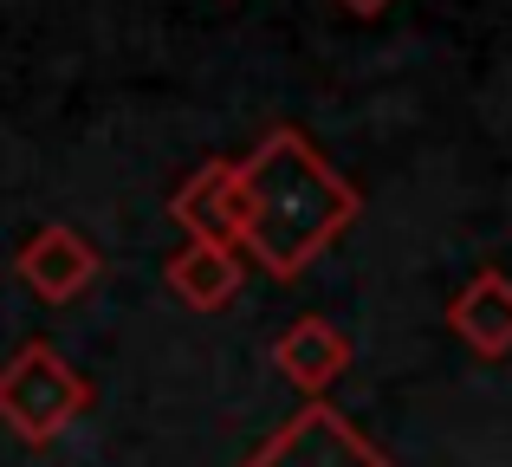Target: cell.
Masks as SVG:
<instances>
[{"instance_id":"6da1fadb","label":"cell","mask_w":512,"mask_h":467,"mask_svg":"<svg viewBox=\"0 0 512 467\" xmlns=\"http://www.w3.org/2000/svg\"><path fill=\"white\" fill-rule=\"evenodd\" d=\"M240 182V260L266 279H299L318 253L363 215V189L331 169V156L299 124H273L234 163Z\"/></svg>"},{"instance_id":"7a4b0ae2","label":"cell","mask_w":512,"mask_h":467,"mask_svg":"<svg viewBox=\"0 0 512 467\" xmlns=\"http://www.w3.org/2000/svg\"><path fill=\"white\" fill-rule=\"evenodd\" d=\"M78 416H91V383L52 344H20L0 364V422L26 448H52Z\"/></svg>"},{"instance_id":"3957f363","label":"cell","mask_w":512,"mask_h":467,"mask_svg":"<svg viewBox=\"0 0 512 467\" xmlns=\"http://www.w3.org/2000/svg\"><path fill=\"white\" fill-rule=\"evenodd\" d=\"M240 467H396L344 409L331 403H299V416H286Z\"/></svg>"},{"instance_id":"277c9868","label":"cell","mask_w":512,"mask_h":467,"mask_svg":"<svg viewBox=\"0 0 512 467\" xmlns=\"http://www.w3.org/2000/svg\"><path fill=\"white\" fill-rule=\"evenodd\" d=\"M98 266H104L98 247H91L78 228H65V221L39 228L20 253H13V273H20V286L33 292V299H46V305H72L78 292L98 279Z\"/></svg>"},{"instance_id":"5b68a950","label":"cell","mask_w":512,"mask_h":467,"mask_svg":"<svg viewBox=\"0 0 512 467\" xmlns=\"http://www.w3.org/2000/svg\"><path fill=\"white\" fill-rule=\"evenodd\" d=\"M273 370L305 396V403H325L331 383L350 370V338L331 318H299L273 338Z\"/></svg>"},{"instance_id":"8992f818","label":"cell","mask_w":512,"mask_h":467,"mask_svg":"<svg viewBox=\"0 0 512 467\" xmlns=\"http://www.w3.org/2000/svg\"><path fill=\"white\" fill-rule=\"evenodd\" d=\"M448 331L474 357H506L512 351V279L500 266H480V273L448 299Z\"/></svg>"},{"instance_id":"52a82bcc","label":"cell","mask_w":512,"mask_h":467,"mask_svg":"<svg viewBox=\"0 0 512 467\" xmlns=\"http://www.w3.org/2000/svg\"><path fill=\"white\" fill-rule=\"evenodd\" d=\"M169 221L188 240H221V247H234V240H240V182H234V163H201L195 176L169 195Z\"/></svg>"},{"instance_id":"ba28073f","label":"cell","mask_w":512,"mask_h":467,"mask_svg":"<svg viewBox=\"0 0 512 467\" xmlns=\"http://www.w3.org/2000/svg\"><path fill=\"white\" fill-rule=\"evenodd\" d=\"M240 279H247V260H240V247H221V240H182V253L163 266V286L188 312H221L240 292Z\"/></svg>"},{"instance_id":"9c48e42d","label":"cell","mask_w":512,"mask_h":467,"mask_svg":"<svg viewBox=\"0 0 512 467\" xmlns=\"http://www.w3.org/2000/svg\"><path fill=\"white\" fill-rule=\"evenodd\" d=\"M338 7H344V13H357V20H376V13H389L396 0H338Z\"/></svg>"}]
</instances>
